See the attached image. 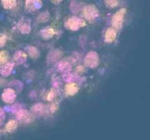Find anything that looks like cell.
Here are the masks:
<instances>
[{
    "label": "cell",
    "instance_id": "cell-23",
    "mask_svg": "<svg viewBox=\"0 0 150 140\" xmlns=\"http://www.w3.org/2000/svg\"><path fill=\"white\" fill-rule=\"evenodd\" d=\"M80 4L77 1H72L70 4V10L73 11V13H78L80 10Z\"/></svg>",
    "mask_w": 150,
    "mask_h": 140
},
{
    "label": "cell",
    "instance_id": "cell-31",
    "mask_svg": "<svg viewBox=\"0 0 150 140\" xmlns=\"http://www.w3.org/2000/svg\"><path fill=\"white\" fill-rule=\"evenodd\" d=\"M53 3H55V4H59V3L61 2V1H52Z\"/></svg>",
    "mask_w": 150,
    "mask_h": 140
},
{
    "label": "cell",
    "instance_id": "cell-26",
    "mask_svg": "<svg viewBox=\"0 0 150 140\" xmlns=\"http://www.w3.org/2000/svg\"><path fill=\"white\" fill-rule=\"evenodd\" d=\"M7 41V36L5 34L0 35V48H2L6 43Z\"/></svg>",
    "mask_w": 150,
    "mask_h": 140
},
{
    "label": "cell",
    "instance_id": "cell-19",
    "mask_svg": "<svg viewBox=\"0 0 150 140\" xmlns=\"http://www.w3.org/2000/svg\"><path fill=\"white\" fill-rule=\"evenodd\" d=\"M17 127H18L17 122H16V120H10L7 124H6L5 129L7 132L11 133V132H13V131L17 128Z\"/></svg>",
    "mask_w": 150,
    "mask_h": 140
},
{
    "label": "cell",
    "instance_id": "cell-11",
    "mask_svg": "<svg viewBox=\"0 0 150 140\" xmlns=\"http://www.w3.org/2000/svg\"><path fill=\"white\" fill-rule=\"evenodd\" d=\"M79 86L76 83H70L65 85V91L69 96H74L79 92Z\"/></svg>",
    "mask_w": 150,
    "mask_h": 140
},
{
    "label": "cell",
    "instance_id": "cell-27",
    "mask_svg": "<svg viewBox=\"0 0 150 140\" xmlns=\"http://www.w3.org/2000/svg\"><path fill=\"white\" fill-rule=\"evenodd\" d=\"M5 120V113H4V109L0 108V125H1Z\"/></svg>",
    "mask_w": 150,
    "mask_h": 140
},
{
    "label": "cell",
    "instance_id": "cell-28",
    "mask_svg": "<svg viewBox=\"0 0 150 140\" xmlns=\"http://www.w3.org/2000/svg\"><path fill=\"white\" fill-rule=\"evenodd\" d=\"M48 109L50 112H55L57 110V106L55 104H52L48 106Z\"/></svg>",
    "mask_w": 150,
    "mask_h": 140
},
{
    "label": "cell",
    "instance_id": "cell-17",
    "mask_svg": "<svg viewBox=\"0 0 150 140\" xmlns=\"http://www.w3.org/2000/svg\"><path fill=\"white\" fill-rule=\"evenodd\" d=\"M62 78L67 83H72V82H74L76 80H77L79 79V76L76 74H72L70 72L67 73H64L62 74Z\"/></svg>",
    "mask_w": 150,
    "mask_h": 140
},
{
    "label": "cell",
    "instance_id": "cell-12",
    "mask_svg": "<svg viewBox=\"0 0 150 140\" xmlns=\"http://www.w3.org/2000/svg\"><path fill=\"white\" fill-rule=\"evenodd\" d=\"M13 68H14V63H7L1 67V69H0V72L3 77H8L13 71Z\"/></svg>",
    "mask_w": 150,
    "mask_h": 140
},
{
    "label": "cell",
    "instance_id": "cell-29",
    "mask_svg": "<svg viewBox=\"0 0 150 140\" xmlns=\"http://www.w3.org/2000/svg\"><path fill=\"white\" fill-rule=\"evenodd\" d=\"M54 96H55V91H54V90H51V91L49 92V93L48 94L47 99H48V100L51 101V100H52L53 99H54Z\"/></svg>",
    "mask_w": 150,
    "mask_h": 140
},
{
    "label": "cell",
    "instance_id": "cell-4",
    "mask_svg": "<svg viewBox=\"0 0 150 140\" xmlns=\"http://www.w3.org/2000/svg\"><path fill=\"white\" fill-rule=\"evenodd\" d=\"M86 26V22L77 17H72L67 20L65 26L67 29L72 31H77L80 28Z\"/></svg>",
    "mask_w": 150,
    "mask_h": 140
},
{
    "label": "cell",
    "instance_id": "cell-1",
    "mask_svg": "<svg viewBox=\"0 0 150 140\" xmlns=\"http://www.w3.org/2000/svg\"><path fill=\"white\" fill-rule=\"evenodd\" d=\"M83 63H84V65L89 68H96L99 65L100 63L99 55L95 51H90L85 57Z\"/></svg>",
    "mask_w": 150,
    "mask_h": 140
},
{
    "label": "cell",
    "instance_id": "cell-15",
    "mask_svg": "<svg viewBox=\"0 0 150 140\" xmlns=\"http://www.w3.org/2000/svg\"><path fill=\"white\" fill-rule=\"evenodd\" d=\"M45 110H46V107L45 106V105L41 103L36 104L32 107V112L38 115H42V114L45 113Z\"/></svg>",
    "mask_w": 150,
    "mask_h": 140
},
{
    "label": "cell",
    "instance_id": "cell-9",
    "mask_svg": "<svg viewBox=\"0 0 150 140\" xmlns=\"http://www.w3.org/2000/svg\"><path fill=\"white\" fill-rule=\"evenodd\" d=\"M117 38V31L114 28H109L107 29L105 34V41L108 43L113 42Z\"/></svg>",
    "mask_w": 150,
    "mask_h": 140
},
{
    "label": "cell",
    "instance_id": "cell-14",
    "mask_svg": "<svg viewBox=\"0 0 150 140\" xmlns=\"http://www.w3.org/2000/svg\"><path fill=\"white\" fill-rule=\"evenodd\" d=\"M57 69L59 71H62L63 74L64 73L70 72L72 69V66L67 61H61L57 64Z\"/></svg>",
    "mask_w": 150,
    "mask_h": 140
},
{
    "label": "cell",
    "instance_id": "cell-25",
    "mask_svg": "<svg viewBox=\"0 0 150 140\" xmlns=\"http://www.w3.org/2000/svg\"><path fill=\"white\" fill-rule=\"evenodd\" d=\"M105 4H107L108 7H115L117 6H118L119 4V1H114V0H109V1H105Z\"/></svg>",
    "mask_w": 150,
    "mask_h": 140
},
{
    "label": "cell",
    "instance_id": "cell-6",
    "mask_svg": "<svg viewBox=\"0 0 150 140\" xmlns=\"http://www.w3.org/2000/svg\"><path fill=\"white\" fill-rule=\"evenodd\" d=\"M16 98V93L13 89L12 88H6L3 91L1 95V99L3 102L6 103H12L14 102Z\"/></svg>",
    "mask_w": 150,
    "mask_h": 140
},
{
    "label": "cell",
    "instance_id": "cell-13",
    "mask_svg": "<svg viewBox=\"0 0 150 140\" xmlns=\"http://www.w3.org/2000/svg\"><path fill=\"white\" fill-rule=\"evenodd\" d=\"M26 8L29 11L40 9L42 7V1H26Z\"/></svg>",
    "mask_w": 150,
    "mask_h": 140
},
{
    "label": "cell",
    "instance_id": "cell-21",
    "mask_svg": "<svg viewBox=\"0 0 150 140\" xmlns=\"http://www.w3.org/2000/svg\"><path fill=\"white\" fill-rule=\"evenodd\" d=\"M51 18V15H50V13H48V11L43 12V13H40V14L38 15V20L41 23H45V22H47Z\"/></svg>",
    "mask_w": 150,
    "mask_h": 140
},
{
    "label": "cell",
    "instance_id": "cell-16",
    "mask_svg": "<svg viewBox=\"0 0 150 140\" xmlns=\"http://www.w3.org/2000/svg\"><path fill=\"white\" fill-rule=\"evenodd\" d=\"M40 34L44 39H49L55 34V31L52 28H46L41 31Z\"/></svg>",
    "mask_w": 150,
    "mask_h": 140
},
{
    "label": "cell",
    "instance_id": "cell-2",
    "mask_svg": "<svg viewBox=\"0 0 150 140\" xmlns=\"http://www.w3.org/2000/svg\"><path fill=\"white\" fill-rule=\"evenodd\" d=\"M126 13V9L122 8L117 12L115 14L113 15L112 19H111V23L114 29H122L124 21V16Z\"/></svg>",
    "mask_w": 150,
    "mask_h": 140
},
{
    "label": "cell",
    "instance_id": "cell-3",
    "mask_svg": "<svg viewBox=\"0 0 150 140\" xmlns=\"http://www.w3.org/2000/svg\"><path fill=\"white\" fill-rule=\"evenodd\" d=\"M83 15L89 22L92 23L99 16V10L93 4L85 7L83 10Z\"/></svg>",
    "mask_w": 150,
    "mask_h": 140
},
{
    "label": "cell",
    "instance_id": "cell-24",
    "mask_svg": "<svg viewBox=\"0 0 150 140\" xmlns=\"http://www.w3.org/2000/svg\"><path fill=\"white\" fill-rule=\"evenodd\" d=\"M8 59V55L6 51H1L0 52V64H5Z\"/></svg>",
    "mask_w": 150,
    "mask_h": 140
},
{
    "label": "cell",
    "instance_id": "cell-20",
    "mask_svg": "<svg viewBox=\"0 0 150 140\" xmlns=\"http://www.w3.org/2000/svg\"><path fill=\"white\" fill-rule=\"evenodd\" d=\"M1 4L5 9H12L17 5V2L14 0H4L1 1Z\"/></svg>",
    "mask_w": 150,
    "mask_h": 140
},
{
    "label": "cell",
    "instance_id": "cell-7",
    "mask_svg": "<svg viewBox=\"0 0 150 140\" xmlns=\"http://www.w3.org/2000/svg\"><path fill=\"white\" fill-rule=\"evenodd\" d=\"M62 52L58 49H54L53 50L50 51L49 53L47 55V62L48 64L55 63L59 58H61V57L62 56Z\"/></svg>",
    "mask_w": 150,
    "mask_h": 140
},
{
    "label": "cell",
    "instance_id": "cell-22",
    "mask_svg": "<svg viewBox=\"0 0 150 140\" xmlns=\"http://www.w3.org/2000/svg\"><path fill=\"white\" fill-rule=\"evenodd\" d=\"M9 85L16 87V88L18 90V91H20V90H22V88H23V83L21 81H19V80H13V81H12L11 83L9 84Z\"/></svg>",
    "mask_w": 150,
    "mask_h": 140
},
{
    "label": "cell",
    "instance_id": "cell-10",
    "mask_svg": "<svg viewBox=\"0 0 150 140\" xmlns=\"http://www.w3.org/2000/svg\"><path fill=\"white\" fill-rule=\"evenodd\" d=\"M26 58H27V55L23 51H17L13 55V59L16 61V64H18V65L23 64V63L26 62Z\"/></svg>",
    "mask_w": 150,
    "mask_h": 140
},
{
    "label": "cell",
    "instance_id": "cell-5",
    "mask_svg": "<svg viewBox=\"0 0 150 140\" xmlns=\"http://www.w3.org/2000/svg\"><path fill=\"white\" fill-rule=\"evenodd\" d=\"M17 115V118L21 122L24 123H30L33 121L34 116L31 112L29 111L25 110V109H21L20 111L16 113Z\"/></svg>",
    "mask_w": 150,
    "mask_h": 140
},
{
    "label": "cell",
    "instance_id": "cell-8",
    "mask_svg": "<svg viewBox=\"0 0 150 140\" xmlns=\"http://www.w3.org/2000/svg\"><path fill=\"white\" fill-rule=\"evenodd\" d=\"M18 28L22 34H29L31 31V24L29 20L22 19L18 24Z\"/></svg>",
    "mask_w": 150,
    "mask_h": 140
},
{
    "label": "cell",
    "instance_id": "cell-18",
    "mask_svg": "<svg viewBox=\"0 0 150 140\" xmlns=\"http://www.w3.org/2000/svg\"><path fill=\"white\" fill-rule=\"evenodd\" d=\"M26 50H27L28 52H29V55L34 59H37V58L40 57V51L35 47L29 46L26 48Z\"/></svg>",
    "mask_w": 150,
    "mask_h": 140
},
{
    "label": "cell",
    "instance_id": "cell-30",
    "mask_svg": "<svg viewBox=\"0 0 150 140\" xmlns=\"http://www.w3.org/2000/svg\"><path fill=\"white\" fill-rule=\"evenodd\" d=\"M76 71H77V72L82 73V72H83V71H84V68H83L82 66H78L77 68L76 69Z\"/></svg>",
    "mask_w": 150,
    "mask_h": 140
}]
</instances>
